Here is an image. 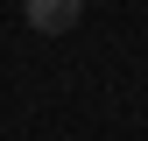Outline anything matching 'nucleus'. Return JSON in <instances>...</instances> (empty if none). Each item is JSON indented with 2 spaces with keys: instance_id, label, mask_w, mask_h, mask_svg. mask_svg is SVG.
I'll return each instance as SVG.
<instances>
[{
  "instance_id": "nucleus-1",
  "label": "nucleus",
  "mask_w": 148,
  "mask_h": 141,
  "mask_svg": "<svg viewBox=\"0 0 148 141\" xmlns=\"http://www.w3.org/2000/svg\"><path fill=\"white\" fill-rule=\"evenodd\" d=\"M21 14H28L35 35H71L78 14H85V0H21Z\"/></svg>"
}]
</instances>
